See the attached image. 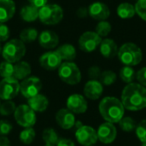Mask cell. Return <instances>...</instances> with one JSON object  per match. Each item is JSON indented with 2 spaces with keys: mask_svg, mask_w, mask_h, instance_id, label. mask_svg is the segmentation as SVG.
Here are the masks:
<instances>
[{
  "mask_svg": "<svg viewBox=\"0 0 146 146\" xmlns=\"http://www.w3.org/2000/svg\"><path fill=\"white\" fill-rule=\"evenodd\" d=\"M121 101L125 110L138 111L146 108V87L139 83L127 85L121 93Z\"/></svg>",
  "mask_w": 146,
  "mask_h": 146,
  "instance_id": "1",
  "label": "cell"
},
{
  "mask_svg": "<svg viewBox=\"0 0 146 146\" xmlns=\"http://www.w3.org/2000/svg\"><path fill=\"white\" fill-rule=\"evenodd\" d=\"M101 116L110 123H118L124 116L125 108L120 99L115 97H105L98 106Z\"/></svg>",
  "mask_w": 146,
  "mask_h": 146,
  "instance_id": "2",
  "label": "cell"
},
{
  "mask_svg": "<svg viewBox=\"0 0 146 146\" xmlns=\"http://www.w3.org/2000/svg\"><path fill=\"white\" fill-rule=\"evenodd\" d=\"M118 58L124 66H137L143 59V52L140 47L134 43H125L118 50Z\"/></svg>",
  "mask_w": 146,
  "mask_h": 146,
  "instance_id": "3",
  "label": "cell"
},
{
  "mask_svg": "<svg viewBox=\"0 0 146 146\" xmlns=\"http://www.w3.org/2000/svg\"><path fill=\"white\" fill-rule=\"evenodd\" d=\"M26 54V46L21 39H11L8 41L2 50V56L4 61L16 63L21 60Z\"/></svg>",
  "mask_w": 146,
  "mask_h": 146,
  "instance_id": "4",
  "label": "cell"
},
{
  "mask_svg": "<svg viewBox=\"0 0 146 146\" xmlns=\"http://www.w3.org/2000/svg\"><path fill=\"white\" fill-rule=\"evenodd\" d=\"M58 76L64 83L74 86L80 82L81 73L79 67L72 62H62L58 68Z\"/></svg>",
  "mask_w": 146,
  "mask_h": 146,
  "instance_id": "5",
  "label": "cell"
},
{
  "mask_svg": "<svg viewBox=\"0 0 146 146\" xmlns=\"http://www.w3.org/2000/svg\"><path fill=\"white\" fill-rule=\"evenodd\" d=\"M63 9L58 4H46L38 9V19L45 25H56L62 21Z\"/></svg>",
  "mask_w": 146,
  "mask_h": 146,
  "instance_id": "6",
  "label": "cell"
},
{
  "mask_svg": "<svg viewBox=\"0 0 146 146\" xmlns=\"http://www.w3.org/2000/svg\"><path fill=\"white\" fill-rule=\"evenodd\" d=\"M14 116L17 124L24 128L33 127L37 121L35 112L27 104H21L17 106Z\"/></svg>",
  "mask_w": 146,
  "mask_h": 146,
  "instance_id": "7",
  "label": "cell"
},
{
  "mask_svg": "<svg viewBox=\"0 0 146 146\" xmlns=\"http://www.w3.org/2000/svg\"><path fill=\"white\" fill-rule=\"evenodd\" d=\"M20 92V82L14 77L4 78L0 81V99L8 101L15 98Z\"/></svg>",
  "mask_w": 146,
  "mask_h": 146,
  "instance_id": "8",
  "label": "cell"
},
{
  "mask_svg": "<svg viewBox=\"0 0 146 146\" xmlns=\"http://www.w3.org/2000/svg\"><path fill=\"white\" fill-rule=\"evenodd\" d=\"M41 89L42 82L40 79L36 76H29L23 80L20 84V92L27 99L38 94Z\"/></svg>",
  "mask_w": 146,
  "mask_h": 146,
  "instance_id": "9",
  "label": "cell"
},
{
  "mask_svg": "<svg viewBox=\"0 0 146 146\" xmlns=\"http://www.w3.org/2000/svg\"><path fill=\"white\" fill-rule=\"evenodd\" d=\"M102 38L96 33V32L87 31L82 33L79 38L80 49L84 52H92L94 51L101 44Z\"/></svg>",
  "mask_w": 146,
  "mask_h": 146,
  "instance_id": "10",
  "label": "cell"
},
{
  "mask_svg": "<svg viewBox=\"0 0 146 146\" xmlns=\"http://www.w3.org/2000/svg\"><path fill=\"white\" fill-rule=\"evenodd\" d=\"M75 138L78 143L83 146L93 145L98 140L97 131L92 127L86 125H82L80 127L77 128Z\"/></svg>",
  "mask_w": 146,
  "mask_h": 146,
  "instance_id": "11",
  "label": "cell"
},
{
  "mask_svg": "<svg viewBox=\"0 0 146 146\" xmlns=\"http://www.w3.org/2000/svg\"><path fill=\"white\" fill-rule=\"evenodd\" d=\"M97 134L98 139L101 143L108 145L113 143L116 139L117 130L113 123L106 121L99 126L97 130Z\"/></svg>",
  "mask_w": 146,
  "mask_h": 146,
  "instance_id": "12",
  "label": "cell"
},
{
  "mask_svg": "<svg viewBox=\"0 0 146 146\" xmlns=\"http://www.w3.org/2000/svg\"><path fill=\"white\" fill-rule=\"evenodd\" d=\"M62 58L56 50H51L44 53L39 57L40 66L48 71H53L58 69L62 64Z\"/></svg>",
  "mask_w": 146,
  "mask_h": 146,
  "instance_id": "13",
  "label": "cell"
},
{
  "mask_svg": "<svg viewBox=\"0 0 146 146\" xmlns=\"http://www.w3.org/2000/svg\"><path fill=\"white\" fill-rule=\"evenodd\" d=\"M67 109L74 114H84L87 110V101L80 94H72L67 99Z\"/></svg>",
  "mask_w": 146,
  "mask_h": 146,
  "instance_id": "14",
  "label": "cell"
},
{
  "mask_svg": "<svg viewBox=\"0 0 146 146\" xmlns=\"http://www.w3.org/2000/svg\"><path fill=\"white\" fill-rule=\"evenodd\" d=\"M55 119L57 125L64 130L71 129L74 127L76 122L74 114L67 108L59 110L56 114Z\"/></svg>",
  "mask_w": 146,
  "mask_h": 146,
  "instance_id": "15",
  "label": "cell"
},
{
  "mask_svg": "<svg viewBox=\"0 0 146 146\" xmlns=\"http://www.w3.org/2000/svg\"><path fill=\"white\" fill-rule=\"evenodd\" d=\"M88 15L97 21H106L110 15V9L103 2H94L88 7Z\"/></svg>",
  "mask_w": 146,
  "mask_h": 146,
  "instance_id": "16",
  "label": "cell"
},
{
  "mask_svg": "<svg viewBox=\"0 0 146 146\" xmlns=\"http://www.w3.org/2000/svg\"><path fill=\"white\" fill-rule=\"evenodd\" d=\"M84 94L86 98L91 100H98L103 94L104 86L98 80H90L84 86Z\"/></svg>",
  "mask_w": 146,
  "mask_h": 146,
  "instance_id": "17",
  "label": "cell"
},
{
  "mask_svg": "<svg viewBox=\"0 0 146 146\" xmlns=\"http://www.w3.org/2000/svg\"><path fill=\"white\" fill-rule=\"evenodd\" d=\"M38 43L41 47L44 49L51 50L54 49L58 45L59 43V37L58 35L50 30H45L43 31L38 37Z\"/></svg>",
  "mask_w": 146,
  "mask_h": 146,
  "instance_id": "18",
  "label": "cell"
},
{
  "mask_svg": "<svg viewBox=\"0 0 146 146\" xmlns=\"http://www.w3.org/2000/svg\"><path fill=\"white\" fill-rule=\"evenodd\" d=\"M99 50L104 57L110 59L117 56L119 49L115 40L106 38L104 39H102V42L99 45Z\"/></svg>",
  "mask_w": 146,
  "mask_h": 146,
  "instance_id": "19",
  "label": "cell"
},
{
  "mask_svg": "<svg viewBox=\"0 0 146 146\" xmlns=\"http://www.w3.org/2000/svg\"><path fill=\"white\" fill-rule=\"evenodd\" d=\"M15 13V3L13 0H0V23L9 21Z\"/></svg>",
  "mask_w": 146,
  "mask_h": 146,
  "instance_id": "20",
  "label": "cell"
},
{
  "mask_svg": "<svg viewBox=\"0 0 146 146\" xmlns=\"http://www.w3.org/2000/svg\"><path fill=\"white\" fill-rule=\"evenodd\" d=\"M27 105L34 112H44L49 106V100L44 95L38 93L36 96L27 99Z\"/></svg>",
  "mask_w": 146,
  "mask_h": 146,
  "instance_id": "21",
  "label": "cell"
},
{
  "mask_svg": "<svg viewBox=\"0 0 146 146\" xmlns=\"http://www.w3.org/2000/svg\"><path fill=\"white\" fill-rule=\"evenodd\" d=\"M32 68L28 62L20 61L14 65V78L17 80H23L29 77L31 74Z\"/></svg>",
  "mask_w": 146,
  "mask_h": 146,
  "instance_id": "22",
  "label": "cell"
},
{
  "mask_svg": "<svg viewBox=\"0 0 146 146\" xmlns=\"http://www.w3.org/2000/svg\"><path fill=\"white\" fill-rule=\"evenodd\" d=\"M38 9H39L31 4L25 5L21 8L20 15L24 21L33 22V21H35L38 18Z\"/></svg>",
  "mask_w": 146,
  "mask_h": 146,
  "instance_id": "23",
  "label": "cell"
},
{
  "mask_svg": "<svg viewBox=\"0 0 146 146\" xmlns=\"http://www.w3.org/2000/svg\"><path fill=\"white\" fill-rule=\"evenodd\" d=\"M56 50L61 56L62 60H65L67 62H70L75 59L77 55L76 49L74 48V45L70 44H64L59 46Z\"/></svg>",
  "mask_w": 146,
  "mask_h": 146,
  "instance_id": "24",
  "label": "cell"
},
{
  "mask_svg": "<svg viewBox=\"0 0 146 146\" xmlns=\"http://www.w3.org/2000/svg\"><path fill=\"white\" fill-rule=\"evenodd\" d=\"M117 15L121 19H130L136 15L135 7L130 3H121L116 9Z\"/></svg>",
  "mask_w": 146,
  "mask_h": 146,
  "instance_id": "25",
  "label": "cell"
},
{
  "mask_svg": "<svg viewBox=\"0 0 146 146\" xmlns=\"http://www.w3.org/2000/svg\"><path fill=\"white\" fill-rule=\"evenodd\" d=\"M42 139H43L44 142L45 143V145L54 146L56 145V144L58 143V141L60 139L56 131L54 130L53 128H45L43 131Z\"/></svg>",
  "mask_w": 146,
  "mask_h": 146,
  "instance_id": "26",
  "label": "cell"
},
{
  "mask_svg": "<svg viewBox=\"0 0 146 146\" xmlns=\"http://www.w3.org/2000/svg\"><path fill=\"white\" fill-rule=\"evenodd\" d=\"M120 78L125 83H127V84L133 83L134 79L136 78L135 70L133 68V67L124 66L120 70Z\"/></svg>",
  "mask_w": 146,
  "mask_h": 146,
  "instance_id": "27",
  "label": "cell"
},
{
  "mask_svg": "<svg viewBox=\"0 0 146 146\" xmlns=\"http://www.w3.org/2000/svg\"><path fill=\"white\" fill-rule=\"evenodd\" d=\"M38 37V31L32 27L25 28L20 33V39L23 43H32L35 41Z\"/></svg>",
  "mask_w": 146,
  "mask_h": 146,
  "instance_id": "28",
  "label": "cell"
},
{
  "mask_svg": "<svg viewBox=\"0 0 146 146\" xmlns=\"http://www.w3.org/2000/svg\"><path fill=\"white\" fill-rule=\"evenodd\" d=\"M36 136V132L33 127L24 128L19 135V139L25 145H30L33 142Z\"/></svg>",
  "mask_w": 146,
  "mask_h": 146,
  "instance_id": "29",
  "label": "cell"
},
{
  "mask_svg": "<svg viewBox=\"0 0 146 146\" xmlns=\"http://www.w3.org/2000/svg\"><path fill=\"white\" fill-rule=\"evenodd\" d=\"M118 123L121 130L126 133H132L136 129L137 127L136 121L130 116H123Z\"/></svg>",
  "mask_w": 146,
  "mask_h": 146,
  "instance_id": "30",
  "label": "cell"
},
{
  "mask_svg": "<svg viewBox=\"0 0 146 146\" xmlns=\"http://www.w3.org/2000/svg\"><path fill=\"white\" fill-rule=\"evenodd\" d=\"M116 79H117L116 74L111 70H105L102 72L101 76L99 78L102 85H104L106 86H110L113 85L116 81Z\"/></svg>",
  "mask_w": 146,
  "mask_h": 146,
  "instance_id": "31",
  "label": "cell"
},
{
  "mask_svg": "<svg viewBox=\"0 0 146 146\" xmlns=\"http://www.w3.org/2000/svg\"><path fill=\"white\" fill-rule=\"evenodd\" d=\"M112 30L111 24L107 21H100L97 27H96V33L99 35L101 38L103 37H107Z\"/></svg>",
  "mask_w": 146,
  "mask_h": 146,
  "instance_id": "32",
  "label": "cell"
},
{
  "mask_svg": "<svg viewBox=\"0 0 146 146\" xmlns=\"http://www.w3.org/2000/svg\"><path fill=\"white\" fill-rule=\"evenodd\" d=\"M0 76L4 78L14 77V63L3 61L0 63Z\"/></svg>",
  "mask_w": 146,
  "mask_h": 146,
  "instance_id": "33",
  "label": "cell"
},
{
  "mask_svg": "<svg viewBox=\"0 0 146 146\" xmlns=\"http://www.w3.org/2000/svg\"><path fill=\"white\" fill-rule=\"evenodd\" d=\"M16 110V105L12 100L4 101L0 105V115L3 116L10 115L15 113Z\"/></svg>",
  "mask_w": 146,
  "mask_h": 146,
  "instance_id": "34",
  "label": "cell"
},
{
  "mask_svg": "<svg viewBox=\"0 0 146 146\" xmlns=\"http://www.w3.org/2000/svg\"><path fill=\"white\" fill-rule=\"evenodd\" d=\"M135 132L139 141H141L142 143L146 142V119L141 121L139 124H137Z\"/></svg>",
  "mask_w": 146,
  "mask_h": 146,
  "instance_id": "35",
  "label": "cell"
},
{
  "mask_svg": "<svg viewBox=\"0 0 146 146\" xmlns=\"http://www.w3.org/2000/svg\"><path fill=\"white\" fill-rule=\"evenodd\" d=\"M136 14L146 21V0H138L134 5Z\"/></svg>",
  "mask_w": 146,
  "mask_h": 146,
  "instance_id": "36",
  "label": "cell"
},
{
  "mask_svg": "<svg viewBox=\"0 0 146 146\" xmlns=\"http://www.w3.org/2000/svg\"><path fill=\"white\" fill-rule=\"evenodd\" d=\"M12 129L13 126L9 121L6 120L0 121V136H7L11 133Z\"/></svg>",
  "mask_w": 146,
  "mask_h": 146,
  "instance_id": "37",
  "label": "cell"
},
{
  "mask_svg": "<svg viewBox=\"0 0 146 146\" xmlns=\"http://www.w3.org/2000/svg\"><path fill=\"white\" fill-rule=\"evenodd\" d=\"M101 69L98 66H92L89 69H88V75L90 77L91 80H98V79L100 78L101 76Z\"/></svg>",
  "mask_w": 146,
  "mask_h": 146,
  "instance_id": "38",
  "label": "cell"
},
{
  "mask_svg": "<svg viewBox=\"0 0 146 146\" xmlns=\"http://www.w3.org/2000/svg\"><path fill=\"white\" fill-rule=\"evenodd\" d=\"M136 79L139 84L146 87V67L142 68L136 73Z\"/></svg>",
  "mask_w": 146,
  "mask_h": 146,
  "instance_id": "39",
  "label": "cell"
},
{
  "mask_svg": "<svg viewBox=\"0 0 146 146\" xmlns=\"http://www.w3.org/2000/svg\"><path fill=\"white\" fill-rule=\"evenodd\" d=\"M9 37V29L4 23H0V42L6 41Z\"/></svg>",
  "mask_w": 146,
  "mask_h": 146,
  "instance_id": "40",
  "label": "cell"
},
{
  "mask_svg": "<svg viewBox=\"0 0 146 146\" xmlns=\"http://www.w3.org/2000/svg\"><path fill=\"white\" fill-rule=\"evenodd\" d=\"M28 2H29V4H31L38 9H40L43 6L47 4L48 0H28Z\"/></svg>",
  "mask_w": 146,
  "mask_h": 146,
  "instance_id": "41",
  "label": "cell"
},
{
  "mask_svg": "<svg viewBox=\"0 0 146 146\" xmlns=\"http://www.w3.org/2000/svg\"><path fill=\"white\" fill-rule=\"evenodd\" d=\"M56 146H75L74 143L68 139H60Z\"/></svg>",
  "mask_w": 146,
  "mask_h": 146,
  "instance_id": "42",
  "label": "cell"
},
{
  "mask_svg": "<svg viewBox=\"0 0 146 146\" xmlns=\"http://www.w3.org/2000/svg\"><path fill=\"white\" fill-rule=\"evenodd\" d=\"M88 15V9L85 7H81L77 10V15L80 18H84Z\"/></svg>",
  "mask_w": 146,
  "mask_h": 146,
  "instance_id": "43",
  "label": "cell"
},
{
  "mask_svg": "<svg viewBox=\"0 0 146 146\" xmlns=\"http://www.w3.org/2000/svg\"><path fill=\"white\" fill-rule=\"evenodd\" d=\"M0 146H11L9 139L6 136H0Z\"/></svg>",
  "mask_w": 146,
  "mask_h": 146,
  "instance_id": "44",
  "label": "cell"
},
{
  "mask_svg": "<svg viewBox=\"0 0 146 146\" xmlns=\"http://www.w3.org/2000/svg\"><path fill=\"white\" fill-rule=\"evenodd\" d=\"M2 50H3V47H2V45H1V42H0V54L2 53Z\"/></svg>",
  "mask_w": 146,
  "mask_h": 146,
  "instance_id": "45",
  "label": "cell"
},
{
  "mask_svg": "<svg viewBox=\"0 0 146 146\" xmlns=\"http://www.w3.org/2000/svg\"><path fill=\"white\" fill-rule=\"evenodd\" d=\"M142 146H146V142H144V143H142Z\"/></svg>",
  "mask_w": 146,
  "mask_h": 146,
  "instance_id": "46",
  "label": "cell"
},
{
  "mask_svg": "<svg viewBox=\"0 0 146 146\" xmlns=\"http://www.w3.org/2000/svg\"><path fill=\"white\" fill-rule=\"evenodd\" d=\"M44 146H54V145H45Z\"/></svg>",
  "mask_w": 146,
  "mask_h": 146,
  "instance_id": "47",
  "label": "cell"
},
{
  "mask_svg": "<svg viewBox=\"0 0 146 146\" xmlns=\"http://www.w3.org/2000/svg\"><path fill=\"white\" fill-rule=\"evenodd\" d=\"M0 105H1V99H0Z\"/></svg>",
  "mask_w": 146,
  "mask_h": 146,
  "instance_id": "48",
  "label": "cell"
},
{
  "mask_svg": "<svg viewBox=\"0 0 146 146\" xmlns=\"http://www.w3.org/2000/svg\"><path fill=\"white\" fill-rule=\"evenodd\" d=\"M88 146H93V145H88Z\"/></svg>",
  "mask_w": 146,
  "mask_h": 146,
  "instance_id": "49",
  "label": "cell"
},
{
  "mask_svg": "<svg viewBox=\"0 0 146 146\" xmlns=\"http://www.w3.org/2000/svg\"><path fill=\"white\" fill-rule=\"evenodd\" d=\"M137 1H138V0H137Z\"/></svg>",
  "mask_w": 146,
  "mask_h": 146,
  "instance_id": "50",
  "label": "cell"
}]
</instances>
